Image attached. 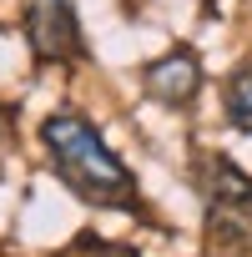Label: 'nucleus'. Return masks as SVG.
Listing matches in <instances>:
<instances>
[{
    "mask_svg": "<svg viewBox=\"0 0 252 257\" xmlns=\"http://www.w3.org/2000/svg\"><path fill=\"white\" fill-rule=\"evenodd\" d=\"M61 257H137V252L121 247V242H101L96 232H81V242H71Z\"/></svg>",
    "mask_w": 252,
    "mask_h": 257,
    "instance_id": "nucleus-6",
    "label": "nucleus"
},
{
    "mask_svg": "<svg viewBox=\"0 0 252 257\" xmlns=\"http://www.w3.org/2000/svg\"><path fill=\"white\" fill-rule=\"evenodd\" d=\"M197 187H202V207H207L212 257H252V177L212 152L197 167Z\"/></svg>",
    "mask_w": 252,
    "mask_h": 257,
    "instance_id": "nucleus-2",
    "label": "nucleus"
},
{
    "mask_svg": "<svg viewBox=\"0 0 252 257\" xmlns=\"http://www.w3.org/2000/svg\"><path fill=\"white\" fill-rule=\"evenodd\" d=\"M11 147H16V116H11L6 101H0V157H6Z\"/></svg>",
    "mask_w": 252,
    "mask_h": 257,
    "instance_id": "nucleus-7",
    "label": "nucleus"
},
{
    "mask_svg": "<svg viewBox=\"0 0 252 257\" xmlns=\"http://www.w3.org/2000/svg\"><path fill=\"white\" fill-rule=\"evenodd\" d=\"M147 91H152L162 106H187V101L202 91V61H197L187 46L167 51L162 61L147 66Z\"/></svg>",
    "mask_w": 252,
    "mask_h": 257,
    "instance_id": "nucleus-4",
    "label": "nucleus"
},
{
    "mask_svg": "<svg viewBox=\"0 0 252 257\" xmlns=\"http://www.w3.org/2000/svg\"><path fill=\"white\" fill-rule=\"evenodd\" d=\"M26 36L41 66H71L86 56L81 21H76V0H31L26 6Z\"/></svg>",
    "mask_w": 252,
    "mask_h": 257,
    "instance_id": "nucleus-3",
    "label": "nucleus"
},
{
    "mask_svg": "<svg viewBox=\"0 0 252 257\" xmlns=\"http://www.w3.org/2000/svg\"><path fill=\"white\" fill-rule=\"evenodd\" d=\"M41 142L51 152V172L91 207L142 212V187L126 172V162L101 142V132L81 111H56L41 121Z\"/></svg>",
    "mask_w": 252,
    "mask_h": 257,
    "instance_id": "nucleus-1",
    "label": "nucleus"
},
{
    "mask_svg": "<svg viewBox=\"0 0 252 257\" xmlns=\"http://www.w3.org/2000/svg\"><path fill=\"white\" fill-rule=\"evenodd\" d=\"M222 106H227V121L237 126V132H247V137H252V66H242V71H232V76H227Z\"/></svg>",
    "mask_w": 252,
    "mask_h": 257,
    "instance_id": "nucleus-5",
    "label": "nucleus"
}]
</instances>
